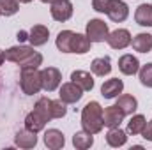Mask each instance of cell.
Instances as JSON below:
<instances>
[{"label":"cell","mask_w":152,"mask_h":150,"mask_svg":"<svg viewBox=\"0 0 152 150\" xmlns=\"http://www.w3.org/2000/svg\"><path fill=\"white\" fill-rule=\"evenodd\" d=\"M81 127L90 134H99L104 127L103 124V106L97 101H90L81 110Z\"/></svg>","instance_id":"6da1fadb"},{"label":"cell","mask_w":152,"mask_h":150,"mask_svg":"<svg viewBox=\"0 0 152 150\" xmlns=\"http://www.w3.org/2000/svg\"><path fill=\"white\" fill-rule=\"evenodd\" d=\"M20 87L21 92L25 95H34L42 90V83H41V71L37 69H30V67H23L21 76H20Z\"/></svg>","instance_id":"7a4b0ae2"},{"label":"cell","mask_w":152,"mask_h":150,"mask_svg":"<svg viewBox=\"0 0 152 150\" xmlns=\"http://www.w3.org/2000/svg\"><path fill=\"white\" fill-rule=\"evenodd\" d=\"M108 34H110L108 23H104L99 18L90 20L85 27V36L90 39V42H103V41H106Z\"/></svg>","instance_id":"3957f363"},{"label":"cell","mask_w":152,"mask_h":150,"mask_svg":"<svg viewBox=\"0 0 152 150\" xmlns=\"http://www.w3.org/2000/svg\"><path fill=\"white\" fill-rule=\"evenodd\" d=\"M50 12H51V18L55 21H67L71 20L73 12H75V7H73V2L71 0H53L50 4Z\"/></svg>","instance_id":"277c9868"},{"label":"cell","mask_w":152,"mask_h":150,"mask_svg":"<svg viewBox=\"0 0 152 150\" xmlns=\"http://www.w3.org/2000/svg\"><path fill=\"white\" fill-rule=\"evenodd\" d=\"M41 83H42V90L46 92H55L60 83H62V73L57 69V67H44L41 71Z\"/></svg>","instance_id":"5b68a950"},{"label":"cell","mask_w":152,"mask_h":150,"mask_svg":"<svg viewBox=\"0 0 152 150\" xmlns=\"http://www.w3.org/2000/svg\"><path fill=\"white\" fill-rule=\"evenodd\" d=\"M81 97H83V90L75 81H67L58 87V99L64 101L66 104H76L78 101H81Z\"/></svg>","instance_id":"8992f818"},{"label":"cell","mask_w":152,"mask_h":150,"mask_svg":"<svg viewBox=\"0 0 152 150\" xmlns=\"http://www.w3.org/2000/svg\"><path fill=\"white\" fill-rule=\"evenodd\" d=\"M131 41H133V37L127 28H117L113 32H110L106 37V42L113 50H126L127 46H131Z\"/></svg>","instance_id":"52a82bcc"},{"label":"cell","mask_w":152,"mask_h":150,"mask_svg":"<svg viewBox=\"0 0 152 150\" xmlns=\"http://www.w3.org/2000/svg\"><path fill=\"white\" fill-rule=\"evenodd\" d=\"M32 53H36L34 46H25V44H18V46H11L9 50H5V60L12 62V64H21L25 58H28Z\"/></svg>","instance_id":"ba28073f"},{"label":"cell","mask_w":152,"mask_h":150,"mask_svg":"<svg viewBox=\"0 0 152 150\" xmlns=\"http://www.w3.org/2000/svg\"><path fill=\"white\" fill-rule=\"evenodd\" d=\"M106 14H108V18H110L112 21L122 23V21H126L127 16H129V7H127V4L122 2V0H110V2H108V11H106Z\"/></svg>","instance_id":"9c48e42d"},{"label":"cell","mask_w":152,"mask_h":150,"mask_svg":"<svg viewBox=\"0 0 152 150\" xmlns=\"http://www.w3.org/2000/svg\"><path fill=\"white\" fill-rule=\"evenodd\" d=\"M124 92V81L118 78H110L101 85V95L104 99H117Z\"/></svg>","instance_id":"30bf717a"},{"label":"cell","mask_w":152,"mask_h":150,"mask_svg":"<svg viewBox=\"0 0 152 150\" xmlns=\"http://www.w3.org/2000/svg\"><path fill=\"white\" fill-rule=\"evenodd\" d=\"M124 113L120 111V108L115 104V106H106L103 110V124L104 127L112 129V127H120L122 120H124Z\"/></svg>","instance_id":"8fae6325"},{"label":"cell","mask_w":152,"mask_h":150,"mask_svg":"<svg viewBox=\"0 0 152 150\" xmlns=\"http://www.w3.org/2000/svg\"><path fill=\"white\" fill-rule=\"evenodd\" d=\"M118 71L126 76H134L140 71V60L134 55L126 53L118 58Z\"/></svg>","instance_id":"7c38bea8"},{"label":"cell","mask_w":152,"mask_h":150,"mask_svg":"<svg viewBox=\"0 0 152 150\" xmlns=\"http://www.w3.org/2000/svg\"><path fill=\"white\" fill-rule=\"evenodd\" d=\"M50 39V28L44 25H34L28 32V42L30 46L37 48V46H44Z\"/></svg>","instance_id":"4fadbf2b"},{"label":"cell","mask_w":152,"mask_h":150,"mask_svg":"<svg viewBox=\"0 0 152 150\" xmlns=\"http://www.w3.org/2000/svg\"><path fill=\"white\" fill-rule=\"evenodd\" d=\"M14 145L20 147V149H34L37 145V136H36V133L28 131L27 127L20 129L14 134Z\"/></svg>","instance_id":"5bb4252c"},{"label":"cell","mask_w":152,"mask_h":150,"mask_svg":"<svg viewBox=\"0 0 152 150\" xmlns=\"http://www.w3.org/2000/svg\"><path fill=\"white\" fill-rule=\"evenodd\" d=\"M44 145L50 150H60L66 145V138L64 133L58 129H48L44 133Z\"/></svg>","instance_id":"9a60e30c"},{"label":"cell","mask_w":152,"mask_h":150,"mask_svg":"<svg viewBox=\"0 0 152 150\" xmlns=\"http://www.w3.org/2000/svg\"><path fill=\"white\" fill-rule=\"evenodd\" d=\"M90 71L92 74L99 76V78H104L112 73V58L110 57H97L92 60L90 64Z\"/></svg>","instance_id":"2e32d148"},{"label":"cell","mask_w":152,"mask_h":150,"mask_svg":"<svg viewBox=\"0 0 152 150\" xmlns=\"http://www.w3.org/2000/svg\"><path fill=\"white\" fill-rule=\"evenodd\" d=\"M46 124H48V120H46L42 115H39L36 110H32V111L25 117V127H27L28 131L36 133V134L41 133V131L46 127Z\"/></svg>","instance_id":"e0dca14e"},{"label":"cell","mask_w":152,"mask_h":150,"mask_svg":"<svg viewBox=\"0 0 152 150\" xmlns=\"http://www.w3.org/2000/svg\"><path fill=\"white\" fill-rule=\"evenodd\" d=\"M71 81H75L76 85L83 90V92H90L92 88H94V78L90 73H87V71H73L71 73Z\"/></svg>","instance_id":"ac0fdd59"},{"label":"cell","mask_w":152,"mask_h":150,"mask_svg":"<svg viewBox=\"0 0 152 150\" xmlns=\"http://www.w3.org/2000/svg\"><path fill=\"white\" fill-rule=\"evenodd\" d=\"M117 106L120 108V111L124 115H133L138 110V99L131 94H120L117 97Z\"/></svg>","instance_id":"d6986e66"},{"label":"cell","mask_w":152,"mask_h":150,"mask_svg":"<svg viewBox=\"0 0 152 150\" xmlns=\"http://www.w3.org/2000/svg\"><path fill=\"white\" fill-rule=\"evenodd\" d=\"M134 21L140 27H152V4H140L136 7Z\"/></svg>","instance_id":"ffe728a7"},{"label":"cell","mask_w":152,"mask_h":150,"mask_svg":"<svg viewBox=\"0 0 152 150\" xmlns=\"http://www.w3.org/2000/svg\"><path fill=\"white\" fill-rule=\"evenodd\" d=\"M106 143L113 149H118V147H124L127 143V133L122 131L120 127H112L108 133H106Z\"/></svg>","instance_id":"44dd1931"},{"label":"cell","mask_w":152,"mask_h":150,"mask_svg":"<svg viewBox=\"0 0 152 150\" xmlns=\"http://www.w3.org/2000/svg\"><path fill=\"white\" fill-rule=\"evenodd\" d=\"M131 46L138 53H149L152 50V34H145V32L136 34L131 41Z\"/></svg>","instance_id":"7402d4cb"},{"label":"cell","mask_w":152,"mask_h":150,"mask_svg":"<svg viewBox=\"0 0 152 150\" xmlns=\"http://www.w3.org/2000/svg\"><path fill=\"white\" fill-rule=\"evenodd\" d=\"M73 36H75L73 30H62V32H58L55 44H57V50L60 53H73V50H71V46H73Z\"/></svg>","instance_id":"603a6c76"},{"label":"cell","mask_w":152,"mask_h":150,"mask_svg":"<svg viewBox=\"0 0 152 150\" xmlns=\"http://www.w3.org/2000/svg\"><path fill=\"white\" fill-rule=\"evenodd\" d=\"M90 46H92V42H90V39L87 37L85 34H76L75 32V36H73V46H71L73 53L85 55V53L90 51Z\"/></svg>","instance_id":"cb8c5ba5"},{"label":"cell","mask_w":152,"mask_h":150,"mask_svg":"<svg viewBox=\"0 0 152 150\" xmlns=\"http://www.w3.org/2000/svg\"><path fill=\"white\" fill-rule=\"evenodd\" d=\"M73 145L78 150L90 149L94 145V134H90L87 131H78V133H75V136H73Z\"/></svg>","instance_id":"d4e9b609"},{"label":"cell","mask_w":152,"mask_h":150,"mask_svg":"<svg viewBox=\"0 0 152 150\" xmlns=\"http://www.w3.org/2000/svg\"><path fill=\"white\" fill-rule=\"evenodd\" d=\"M145 124H147V118L143 117V115H133L131 117V120L127 122V133L129 134H133V136H136V134H142V131H143V127H145Z\"/></svg>","instance_id":"484cf974"},{"label":"cell","mask_w":152,"mask_h":150,"mask_svg":"<svg viewBox=\"0 0 152 150\" xmlns=\"http://www.w3.org/2000/svg\"><path fill=\"white\" fill-rule=\"evenodd\" d=\"M50 113H51V118H64L67 115V104L60 99L50 101Z\"/></svg>","instance_id":"4316f807"},{"label":"cell","mask_w":152,"mask_h":150,"mask_svg":"<svg viewBox=\"0 0 152 150\" xmlns=\"http://www.w3.org/2000/svg\"><path fill=\"white\" fill-rule=\"evenodd\" d=\"M138 78H140V83H142L143 87L152 88V62L145 64V66H140Z\"/></svg>","instance_id":"83f0119b"},{"label":"cell","mask_w":152,"mask_h":150,"mask_svg":"<svg viewBox=\"0 0 152 150\" xmlns=\"http://www.w3.org/2000/svg\"><path fill=\"white\" fill-rule=\"evenodd\" d=\"M0 11H2V16H14L20 11V2L18 0H0Z\"/></svg>","instance_id":"f1b7e54d"},{"label":"cell","mask_w":152,"mask_h":150,"mask_svg":"<svg viewBox=\"0 0 152 150\" xmlns=\"http://www.w3.org/2000/svg\"><path fill=\"white\" fill-rule=\"evenodd\" d=\"M50 101H51V99H48V97H41V99H37V103H36V106H34V110H36L39 115H42L48 122L53 120V118H51V113H50Z\"/></svg>","instance_id":"f546056e"},{"label":"cell","mask_w":152,"mask_h":150,"mask_svg":"<svg viewBox=\"0 0 152 150\" xmlns=\"http://www.w3.org/2000/svg\"><path fill=\"white\" fill-rule=\"evenodd\" d=\"M39 66H42V55L36 51V53H32L28 58H25L21 64H20V67L23 69V67H30V69H39Z\"/></svg>","instance_id":"4dcf8cb0"},{"label":"cell","mask_w":152,"mask_h":150,"mask_svg":"<svg viewBox=\"0 0 152 150\" xmlns=\"http://www.w3.org/2000/svg\"><path fill=\"white\" fill-rule=\"evenodd\" d=\"M108 2H110V0H92V9H94L96 12L106 14V11H108Z\"/></svg>","instance_id":"1f68e13d"},{"label":"cell","mask_w":152,"mask_h":150,"mask_svg":"<svg viewBox=\"0 0 152 150\" xmlns=\"http://www.w3.org/2000/svg\"><path fill=\"white\" fill-rule=\"evenodd\" d=\"M142 136H143L147 141H152V120L145 124V127H143V131H142Z\"/></svg>","instance_id":"d6a6232c"},{"label":"cell","mask_w":152,"mask_h":150,"mask_svg":"<svg viewBox=\"0 0 152 150\" xmlns=\"http://www.w3.org/2000/svg\"><path fill=\"white\" fill-rule=\"evenodd\" d=\"M25 39H28V32L20 30V32H18V41H25Z\"/></svg>","instance_id":"836d02e7"},{"label":"cell","mask_w":152,"mask_h":150,"mask_svg":"<svg viewBox=\"0 0 152 150\" xmlns=\"http://www.w3.org/2000/svg\"><path fill=\"white\" fill-rule=\"evenodd\" d=\"M5 62V51H2L0 50V67H2V64Z\"/></svg>","instance_id":"e575fe53"},{"label":"cell","mask_w":152,"mask_h":150,"mask_svg":"<svg viewBox=\"0 0 152 150\" xmlns=\"http://www.w3.org/2000/svg\"><path fill=\"white\" fill-rule=\"evenodd\" d=\"M18 2H20V4H30L32 0H18Z\"/></svg>","instance_id":"d590c367"},{"label":"cell","mask_w":152,"mask_h":150,"mask_svg":"<svg viewBox=\"0 0 152 150\" xmlns=\"http://www.w3.org/2000/svg\"><path fill=\"white\" fill-rule=\"evenodd\" d=\"M41 2H42V4H51L53 0H41Z\"/></svg>","instance_id":"8d00e7d4"},{"label":"cell","mask_w":152,"mask_h":150,"mask_svg":"<svg viewBox=\"0 0 152 150\" xmlns=\"http://www.w3.org/2000/svg\"><path fill=\"white\" fill-rule=\"evenodd\" d=\"M0 16H2V11H0Z\"/></svg>","instance_id":"74e56055"}]
</instances>
